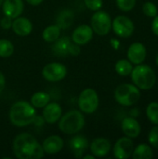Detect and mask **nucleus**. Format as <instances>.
<instances>
[{
	"label": "nucleus",
	"instance_id": "obj_1",
	"mask_svg": "<svg viewBox=\"0 0 158 159\" xmlns=\"http://www.w3.org/2000/svg\"><path fill=\"white\" fill-rule=\"evenodd\" d=\"M14 156L19 159H40L45 155L42 144L30 133H20L12 143Z\"/></svg>",
	"mask_w": 158,
	"mask_h": 159
},
{
	"label": "nucleus",
	"instance_id": "obj_2",
	"mask_svg": "<svg viewBox=\"0 0 158 159\" xmlns=\"http://www.w3.org/2000/svg\"><path fill=\"white\" fill-rule=\"evenodd\" d=\"M35 116V108L31 104V102L25 101H19L14 102L11 105L8 114L11 124L18 128L31 125Z\"/></svg>",
	"mask_w": 158,
	"mask_h": 159
},
{
	"label": "nucleus",
	"instance_id": "obj_3",
	"mask_svg": "<svg viewBox=\"0 0 158 159\" xmlns=\"http://www.w3.org/2000/svg\"><path fill=\"white\" fill-rule=\"evenodd\" d=\"M59 123V129L61 132L68 135L76 134L85 126V117L82 112L72 110L61 116Z\"/></svg>",
	"mask_w": 158,
	"mask_h": 159
},
{
	"label": "nucleus",
	"instance_id": "obj_4",
	"mask_svg": "<svg viewBox=\"0 0 158 159\" xmlns=\"http://www.w3.org/2000/svg\"><path fill=\"white\" fill-rule=\"evenodd\" d=\"M130 75L133 84L142 90L151 89L156 81V73L149 65L145 64H137Z\"/></svg>",
	"mask_w": 158,
	"mask_h": 159
},
{
	"label": "nucleus",
	"instance_id": "obj_5",
	"mask_svg": "<svg viewBox=\"0 0 158 159\" xmlns=\"http://www.w3.org/2000/svg\"><path fill=\"white\" fill-rule=\"evenodd\" d=\"M141 98L140 89L131 84H121L115 90V100L120 105L131 106Z\"/></svg>",
	"mask_w": 158,
	"mask_h": 159
},
{
	"label": "nucleus",
	"instance_id": "obj_6",
	"mask_svg": "<svg viewBox=\"0 0 158 159\" xmlns=\"http://www.w3.org/2000/svg\"><path fill=\"white\" fill-rule=\"evenodd\" d=\"M99 103V95L93 89H86L79 94L77 104L80 111L85 114H93L98 109Z\"/></svg>",
	"mask_w": 158,
	"mask_h": 159
},
{
	"label": "nucleus",
	"instance_id": "obj_7",
	"mask_svg": "<svg viewBox=\"0 0 158 159\" xmlns=\"http://www.w3.org/2000/svg\"><path fill=\"white\" fill-rule=\"evenodd\" d=\"M90 26L98 35H106L112 29V19L107 12L97 10L91 17Z\"/></svg>",
	"mask_w": 158,
	"mask_h": 159
},
{
	"label": "nucleus",
	"instance_id": "obj_8",
	"mask_svg": "<svg viewBox=\"0 0 158 159\" xmlns=\"http://www.w3.org/2000/svg\"><path fill=\"white\" fill-rule=\"evenodd\" d=\"M53 43L52 50L58 56H77L81 51L79 46L67 36L59 37Z\"/></svg>",
	"mask_w": 158,
	"mask_h": 159
},
{
	"label": "nucleus",
	"instance_id": "obj_9",
	"mask_svg": "<svg viewBox=\"0 0 158 159\" xmlns=\"http://www.w3.org/2000/svg\"><path fill=\"white\" fill-rule=\"evenodd\" d=\"M42 75L49 82H59L67 75V67L60 62H50L44 66Z\"/></svg>",
	"mask_w": 158,
	"mask_h": 159
},
{
	"label": "nucleus",
	"instance_id": "obj_10",
	"mask_svg": "<svg viewBox=\"0 0 158 159\" xmlns=\"http://www.w3.org/2000/svg\"><path fill=\"white\" fill-rule=\"evenodd\" d=\"M112 28L116 35L122 38H128L132 35L135 26L133 21L127 16L120 15L112 21Z\"/></svg>",
	"mask_w": 158,
	"mask_h": 159
},
{
	"label": "nucleus",
	"instance_id": "obj_11",
	"mask_svg": "<svg viewBox=\"0 0 158 159\" xmlns=\"http://www.w3.org/2000/svg\"><path fill=\"white\" fill-rule=\"evenodd\" d=\"M134 150V143L129 137H122L115 143L113 152L115 157L118 159L129 158Z\"/></svg>",
	"mask_w": 158,
	"mask_h": 159
},
{
	"label": "nucleus",
	"instance_id": "obj_12",
	"mask_svg": "<svg viewBox=\"0 0 158 159\" xmlns=\"http://www.w3.org/2000/svg\"><path fill=\"white\" fill-rule=\"evenodd\" d=\"M93 33L94 32L91 26L88 24H81L74 30L72 34V40L78 46L86 45L92 39Z\"/></svg>",
	"mask_w": 158,
	"mask_h": 159
},
{
	"label": "nucleus",
	"instance_id": "obj_13",
	"mask_svg": "<svg viewBox=\"0 0 158 159\" xmlns=\"http://www.w3.org/2000/svg\"><path fill=\"white\" fill-rule=\"evenodd\" d=\"M146 48L143 44L135 42L131 44L128 49V59L131 63L141 64L146 59Z\"/></svg>",
	"mask_w": 158,
	"mask_h": 159
},
{
	"label": "nucleus",
	"instance_id": "obj_14",
	"mask_svg": "<svg viewBox=\"0 0 158 159\" xmlns=\"http://www.w3.org/2000/svg\"><path fill=\"white\" fill-rule=\"evenodd\" d=\"M2 9L5 16L15 19L22 14L24 4L22 0H4L2 4Z\"/></svg>",
	"mask_w": 158,
	"mask_h": 159
},
{
	"label": "nucleus",
	"instance_id": "obj_15",
	"mask_svg": "<svg viewBox=\"0 0 158 159\" xmlns=\"http://www.w3.org/2000/svg\"><path fill=\"white\" fill-rule=\"evenodd\" d=\"M62 116V109L57 102H48L43 108V118L47 124L57 123Z\"/></svg>",
	"mask_w": 158,
	"mask_h": 159
},
{
	"label": "nucleus",
	"instance_id": "obj_16",
	"mask_svg": "<svg viewBox=\"0 0 158 159\" xmlns=\"http://www.w3.org/2000/svg\"><path fill=\"white\" fill-rule=\"evenodd\" d=\"M64 142L61 137L59 135H51L44 140L42 143L43 150L45 154L47 155H56L61 151L63 148Z\"/></svg>",
	"mask_w": 158,
	"mask_h": 159
},
{
	"label": "nucleus",
	"instance_id": "obj_17",
	"mask_svg": "<svg viewBox=\"0 0 158 159\" xmlns=\"http://www.w3.org/2000/svg\"><path fill=\"white\" fill-rule=\"evenodd\" d=\"M11 28L17 35L27 36L33 31V23L29 19L20 16L13 19Z\"/></svg>",
	"mask_w": 158,
	"mask_h": 159
},
{
	"label": "nucleus",
	"instance_id": "obj_18",
	"mask_svg": "<svg viewBox=\"0 0 158 159\" xmlns=\"http://www.w3.org/2000/svg\"><path fill=\"white\" fill-rule=\"evenodd\" d=\"M90 153L95 157H103L111 150V143L105 138H97L90 143Z\"/></svg>",
	"mask_w": 158,
	"mask_h": 159
},
{
	"label": "nucleus",
	"instance_id": "obj_19",
	"mask_svg": "<svg viewBox=\"0 0 158 159\" xmlns=\"http://www.w3.org/2000/svg\"><path fill=\"white\" fill-rule=\"evenodd\" d=\"M88 146L89 143L88 139L82 135L74 136L70 141V148L73 154L74 155V157L77 158H82V157L88 150Z\"/></svg>",
	"mask_w": 158,
	"mask_h": 159
},
{
	"label": "nucleus",
	"instance_id": "obj_20",
	"mask_svg": "<svg viewBox=\"0 0 158 159\" xmlns=\"http://www.w3.org/2000/svg\"><path fill=\"white\" fill-rule=\"evenodd\" d=\"M121 129L124 134L127 137H129L131 139L137 138L142 131L141 125L139 122L133 118V117H126L121 123Z\"/></svg>",
	"mask_w": 158,
	"mask_h": 159
},
{
	"label": "nucleus",
	"instance_id": "obj_21",
	"mask_svg": "<svg viewBox=\"0 0 158 159\" xmlns=\"http://www.w3.org/2000/svg\"><path fill=\"white\" fill-rule=\"evenodd\" d=\"M50 102V96L48 93L45 91H38L32 95L31 97V104L34 108H44Z\"/></svg>",
	"mask_w": 158,
	"mask_h": 159
},
{
	"label": "nucleus",
	"instance_id": "obj_22",
	"mask_svg": "<svg viewBox=\"0 0 158 159\" xmlns=\"http://www.w3.org/2000/svg\"><path fill=\"white\" fill-rule=\"evenodd\" d=\"M132 157L134 159H151L154 157V152L151 146L142 143L133 150Z\"/></svg>",
	"mask_w": 158,
	"mask_h": 159
},
{
	"label": "nucleus",
	"instance_id": "obj_23",
	"mask_svg": "<svg viewBox=\"0 0 158 159\" xmlns=\"http://www.w3.org/2000/svg\"><path fill=\"white\" fill-rule=\"evenodd\" d=\"M61 36V27L56 25H49L46 27L42 33V37L46 42L53 43Z\"/></svg>",
	"mask_w": 158,
	"mask_h": 159
},
{
	"label": "nucleus",
	"instance_id": "obj_24",
	"mask_svg": "<svg viewBox=\"0 0 158 159\" xmlns=\"http://www.w3.org/2000/svg\"><path fill=\"white\" fill-rule=\"evenodd\" d=\"M115 72L122 76H127L129 75L132 72L133 66L132 63L129 61V60H119L116 63H115Z\"/></svg>",
	"mask_w": 158,
	"mask_h": 159
},
{
	"label": "nucleus",
	"instance_id": "obj_25",
	"mask_svg": "<svg viewBox=\"0 0 158 159\" xmlns=\"http://www.w3.org/2000/svg\"><path fill=\"white\" fill-rule=\"evenodd\" d=\"M14 53V46L7 39H0V57L8 58Z\"/></svg>",
	"mask_w": 158,
	"mask_h": 159
},
{
	"label": "nucleus",
	"instance_id": "obj_26",
	"mask_svg": "<svg viewBox=\"0 0 158 159\" xmlns=\"http://www.w3.org/2000/svg\"><path fill=\"white\" fill-rule=\"evenodd\" d=\"M146 116L151 123L158 125V102H151L147 106Z\"/></svg>",
	"mask_w": 158,
	"mask_h": 159
},
{
	"label": "nucleus",
	"instance_id": "obj_27",
	"mask_svg": "<svg viewBox=\"0 0 158 159\" xmlns=\"http://www.w3.org/2000/svg\"><path fill=\"white\" fill-rule=\"evenodd\" d=\"M115 1H116L117 7L124 12L130 11L131 9L134 8L136 5V0H115Z\"/></svg>",
	"mask_w": 158,
	"mask_h": 159
},
{
	"label": "nucleus",
	"instance_id": "obj_28",
	"mask_svg": "<svg viewBox=\"0 0 158 159\" xmlns=\"http://www.w3.org/2000/svg\"><path fill=\"white\" fill-rule=\"evenodd\" d=\"M142 11L143 13L148 16V17H151V18H154L157 15L158 9L156 7V6L152 3V2H146L143 4L142 6Z\"/></svg>",
	"mask_w": 158,
	"mask_h": 159
},
{
	"label": "nucleus",
	"instance_id": "obj_29",
	"mask_svg": "<svg viewBox=\"0 0 158 159\" xmlns=\"http://www.w3.org/2000/svg\"><path fill=\"white\" fill-rule=\"evenodd\" d=\"M148 141L152 146L158 149V125L154 127L150 130L149 135H148Z\"/></svg>",
	"mask_w": 158,
	"mask_h": 159
},
{
	"label": "nucleus",
	"instance_id": "obj_30",
	"mask_svg": "<svg viewBox=\"0 0 158 159\" xmlns=\"http://www.w3.org/2000/svg\"><path fill=\"white\" fill-rule=\"evenodd\" d=\"M84 3L86 7L92 11L100 10L102 7V0H84Z\"/></svg>",
	"mask_w": 158,
	"mask_h": 159
},
{
	"label": "nucleus",
	"instance_id": "obj_31",
	"mask_svg": "<svg viewBox=\"0 0 158 159\" xmlns=\"http://www.w3.org/2000/svg\"><path fill=\"white\" fill-rule=\"evenodd\" d=\"M12 20H13V19L5 16V17L2 18L1 20H0V26H1L3 29H5V30L10 29V28H11V25H12Z\"/></svg>",
	"mask_w": 158,
	"mask_h": 159
},
{
	"label": "nucleus",
	"instance_id": "obj_32",
	"mask_svg": "<svg viewBox=\"0 0 158 159\" xmlns=\"http://www.w3.org/2000/svg\"><path fill=\"white\" fill-rule=\"evenodd\" d=\"M152 31L156 35L158 36V15L154 17L153 22H152Z\"/></svg>",
	"mask_w": 158,
	"mask_h": 159
},
{
	"label": "nucleus",
	"instance_id": "obj_33",
	"mask_svg": "<svg viewBox=\"0 0 158 159\" xmlns=\"http://www.w3.org/2000/svg\"><path fill=\"white\" fill-rule=\"evenodd\" d=\"M5 86H6V78H5V75H3V73L0 72V94L4 90Z\"/></svg>",
	"mask_w": 158,
	"mask_h": 159
},
{
	"label": "nucleus",
	"instance_id": "obj_34",
	"mask_svg": "<svg viewBox=\"0 0 158 159\" xmlns=\"http://www.w3.org/2000/svg\"><path fill=\"white\" fill-rule=\"evenodd\" d=\"M29 5H31V6H38V5H40L44 0H25Z\"/></svg>",
	"mask_w": 158,
	"mask_h": 159
},
{
	"label": "nucleus",
	"instance_id": "obj_35",
	"mask_svg": "<svg viewBox=\"0 0 158 159\" xmlns=\"http://www.w3.org/2000/svg\"><path fill=\"white\" fill-rule=\"evenodd\" d=\"M83 159H95V157L91 154V155H86V156H83L82 157Z\"/></svg>",
	"mask_w": 158,
	"mask_h": 159
},
{
	"label": "nucleus",
	"instance_id": "obj_36",
	"mask_svg": "<svg viewBox=\"0 0 158 159\" xmlns=\"http://www.w3.org/2000/svg\"><path fill=\"white\" fill-rule=\"evenodd\" d=\"M156 64H157V66H158V54L156 55Z\"/></svg>",
	"mask_w": 158,
	"mask_h": 159
},
{
	"label": "nucleus",
	"instance_id": "obj_37",
	"mask_svg": "<svg viewBox=\"0 0 158 159\" xmlns=\"http://www.w3.org/2000/svg\"><path fill=\"white\" fill-rule=\"evenodd\" d=\"M3 2H4V0H0V7L2 6V4H3Z\"/></svg>",
	"mask_w": 158,
	"mask_h": 159
}]
</instances>
